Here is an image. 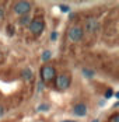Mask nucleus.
Instances as JSON below:
<instances>
[{
    "label": "nucleus",
    "instance_id": "nucleus-19",
    "mask_svg": "<svg viewBox=\"0 0 119 122\" xmlns=\"http://www.w3.org/2000/svg\"><path fill=\"white\" fill-rule=\"evenodd\" d=\"M50 39H52V41L58 39V32H52V34H50Z\"/></svg>",
    "mask_w": 119,
    "mask_h": 122
},
{
    "label": "nucleus",
    "instance_id": "nucleus-3",
    "mask_svg": "<svg viewBox=\"0 0 119 122\" xmlns=\"http://www.w3.org/2000/svg\"><path fill=\"white\" fill-rule=\"evenodd\" d=\"M13 10H14L15 14H18L20 17L25 15V14H28V13L31 11V3H28V1H17L13 6Z\"/></svg>",
    "mask_w": 119,
    "mask_h": 122
},
{
    "label": "nucleus",
    "instance_id": "nucleus-4",
    "mask_svg": "<svg viewBox=\"0 0 119 122\" xmlns=\"http://www.w3.org/2000/svg\"><path fill=\"white\" fill-rule=\"evenodd\" d=\"M98 30H99V21H98L97 18L90 17V18L85 20V24H84V31H85V32H88V34H95Z\"/></svg>",
    "mask_w": 119,
    "mask_h": 122
},
{
    "label": "nucleus",
    "instance_id": "nucleus-17",
    "mask_svg": "<svg viewBox=\"0 0 119 122\" xmlns=\"http://www.w3.org/2000/svg\"><path fill=\"white\" fill-rule=\"evenodd\" d=\"M4 18V9L3 7H0V21Z\"/></svg>",
    "mask_w": 119,
    "mask_h": 122
},
{
    "label": "nucleus",
    "instance_id": "nucleus-11",
    "mask_svg": "<svg viewBox=\"0 0 119 122\" xmlns=\"http://www.w3.org/2000/svg\"><path fill=\"white\" fill-rule=\"evenodd\" d=\"M83 74H85L87 77H93L94 76V72L90 70V69H83Z\"/></svg>",
    "mask_w": 119,
    "mask_h": 122
},
{
    "label": "nucleus",
    "instance_id": "nucleus-16",
    "mask_svg": "<svg viewBox=\"0 0 119 122\" xmlns=\"http://www.w3.org/2000/svg\"><path fill=\"white\" fill-rule=\"evenodd\" d=\"M7 30H9V35H13V34H14V31H13V30H14V28H13V25L6 27V31H7Z\"/></svg>",
    "mask_w": 119,
    "mask_h": 122
},
{
    "label": "nucleus",
    "instance_id": "nucleus-20",
    "mask_svg": "<svg viewBox=\"0 0 119 122\" xmlns=\"http://www.w3.org/2000/svg\"><path fill=\"white\" fill-rule=\"evenodd\" d=\"M4 112H6V110H4V107H1V105H0V118H1L3 115H4Z\"/></svg>",
    "mask_w": 119,
    "mask_h": 122
},
{
    "label": "nucleus",
    "instance_id": "nucleus-22",
    "mask_svg": "<svg viewBox=\"0 0 119 122\" xmlns=\"http://www.w3.org/2000/svg\"><path fill=\"white\" fill-rule=\"evenodd\" d=\"M63 122H74V121H63Z\"/></svg>",
    "mask_w": 119,
    "mask_h": 122
},
{
    "label": "nucleus",
    "instance_id": "nucleus-13",
    "mask_svg": "<svg viewBox=\"0 0 119 122\" xmlns=\"http://www.w3.org/2000/svg\"><path fill=\"white\" fill-rule=\"evenodd\" d=\"M60 10H62L63 13H67L69 10H70V7H69L67 4H62V6H60Z\"/></svg>",
    "mask_w": 119,
    "mask_h": 122
},
{
    "label": "nucleus",
    "instance_id": "nucleus-1",
    "mask_svg": "<svg viewBox=\"0 0 119 122\" xmlns=\"http://www.w3.org/2000/svg\"><path fill=\"white\" fill-rule=\"evenodd\" d=\"M28 27H30L31 34L35 35V37H38V35H41V34L44 32V30H45V23H44L42 18H32Z\"/></svg>",
    "mask_w": 119,
    "mask_h": 122
},
{
    "label": "nucleus",
    "instance_id": "nucleus-10",
    "mask_svg": "<svg viewBox=\"0 0 119 122\" xmlns=\"http://www.w3.org/2000/svg\"><path fill=\"white\" fill-rule=\"evenodd\" d=\"M50 58H52V52H50V51H45V52L42 53V56H41V59L44 62H48Z\"/></svg>",
    "mask_w": 119,
    "mask_h": 122
},
{
    "label": "nucleus",
    "instance_id": "nucleus-14",
    "mask_svg": "<svg viewBox=\"0 0 119 122\" xmlns=\"http://www.w3.org/2000/svg\"><path fill=\"white\" fill-rule=\"evenodd\" d=\"M112 96H114V91H112L111 88H109V90H107V91H105V98H111V97H112Z\"/></svg>",
    "mask_w": 119,
    "mask_h": 122
},
{
    "label": "nucleus",
    "instance_id": "nucleus-7",
    "mask_svg": "<svg viewBox=\"0 0 119 122\" xmlns=\"http://www.w3.org/2000/svg\"><path fill=\"white\" fill-rule=\"evenodd\" d=\"M73 114L76 117H85L87 115V105L83 102H79L73 107Z\"/></svg>",
    "mask_w": 119,
    "mask_h": 122
},
{
    "label": "nucleus",
    "instance_id": "nucleus-8",
    "mask_svg": "<svg viewBox=\"0 0 119 122\" xmlns=\"http://www.w3.org/2000/svg\"><path fill=\"white\" fill-rule=\"evenodd\" d=\"M21 76H23V79L25 81H31V80L34 79V72H32V69L25 67L23 72H21Z\"/></svg>",
    "mask_w": 119,
    "mask_h": 122
},
{
    "label": "nucleus",
    "instance_id": "nucleus-15",
    "mask_svg": "<svg viewBox=\"0 0 119 122\" xmlns=\"http://www.w3.org/2000/svg\"><path fill=\"white\" fill-rule=\"evenodd\" d=\"M111 122H119V114H115V115L111 118Z\"/></svg>",
    "mask_w": 119,
    "mask_h": 122
},
{
    "label": "nucleus",
    "instance_id": "nucleus-6",
    "mask_svg": "<svg viewBox=\"0 0 119 122\" xmlns=\"http://www.w3.org/2000/svg\"><path fill=\"white\" fill-rule=\"evenodd\" d=\"M67 35H69V39H70V41L79 42V41H81L84 32L80 27H71L70 30H69V34H67Z\"/></svg>",
    "mask_w": 119,
    "mask_h": 122
},
{
    "label": "nucleus",
    "instance_id": "nucleus-5",
    "mask_svg": "<svg viewBox=\"0 0 119 122\" xmlns=\"http://www.w3.org/2000/svg\"><path fill=\"white\" fill-rule=\"evenodd\" d=\"M56 87L59 90H66L70 87V76L69 74H59L56 76Z\"/></svg>",
    "mask_w": 119,
    "mask_h": 122
},
{
    "label": "nucleus",
    "instance_id": "nucleus-21",
    "mask_svg": "<svg viewBox=\"0 0 119 122\" xmlns=\"http://www.w3.org/2000/svg\"><path fill=\"white\" fill-rule=\"evenodd\" d=\"M91 122H99V119H93Z\"/></svg>",
    "mask_w": 119,
    "mask_h": 122
},
{
    "label": "nucleus",
    "instance_id": "nucleus-18",
    "mask_svg": "<svg viewBox=\"0 0 119 122\" xmlns=\"http://www.w3.org/2000/svg\"><path fill=\"white\" fill-rule=\"evenodd\" d=\"M44 90V81H39L38 83V91H42Z\"/></svg>",
    "mask_w": 119,
    "mask_h": 122
},
{
    "label": "nucleus",
    "instance_id": "nucleus-9",
    "mask_svg": "<svg viewBox=\"0 0 119 122\" xmlns=\"http://www.w3.org/2000/svg\"><path fill=\"white\" fill-rule=\"evenodd\" d=\"M31 20H32V18H31L28 14H25V15H21V17H20V20H18V24H20V25H30Z\"/></svg>",
    "mask_w": 119,
    "mask_h": 122
},
{
    "label": "nucleus",
    "instance_id": "nucleus-23",
    "mask_svg": "<svg viewBox=\"0 0 119 122\" xmlns=\"http://www.w3.org/2000/svg\"><path fill=\"white\" fill-rule=\"evenodd\" d=\"M0 58H1V52H0Z\"/></svg>",
    "mask_w": 119,
    "mask_h": 122
},
{
    "label": "nucleus",
    "instance_id": "nucleus-2",
    "mask_svg": "<svg viewBox=\"0 0 119 122\" xmlns=\"http://www.w3.org/2000/svg\"><path fill=\"white\" fill-rule=\"evenodd\" d=\"M55 77H56V70H55L53 66L45 65L41 69V79H42V81H52Z\"/></svg>",
    "mask_w": 119,
    "mask_h": 122
},
{
    "label": "nucleus",
    "instance_id": "nucleus-12",
    "mask_svg": "<svg viewBox=\"0 0 119 122\" xmlns=\"http://www.w3.org/2000/svg\"><path fill=\"white\" fill-rule=\"evenodd\" d=\"M38 110L39 111H48L49 110V105H48V104H41V105H38Z\"/></svg>",
    "mask_w": 119,
    "mask_h": 122
}]
</instances>
